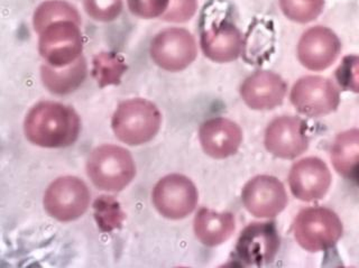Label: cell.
<instances>
[{
  "label": "cell",
  "instance_id": "cell-1",
  "mask_svg": "<svg viewBox=\"0 0 359 268\" xmlns=\"http://www.w3.org/2000/svg\"><path fill=\"white\" fill-rule=\"evenodd\" d=\"M24 130L29 142L46 148L72 145L81 130L78 114L65 105L42 101L26 116Z\"/></svg>",
  "mask_w": 359,
  "mask_h": 268
},
{
  "label": "cell",
  "instance_id": "cell-2",
  "mask_svg": "<svg viewBox=\"0 0 359 268\" xmlns=\"http://www.w3.org/2000/svg\"><path fill=\"white\" fill-rule=\"evenodd\" d=\"M162 116L151 101L130 99L123 101L112 116V130L118 140L138 146L154 138L160 130Z\"/></svg>",
  "mask_w": 359,
  "mask_h": 268
},
{
  "label": "cell",
  "instance_id": "cell-3",
  "mask_svg": "<svg viewBox=\"0 0 359 268\" xmlns=\"http://www.w3.org/2000/svg\"><path fill=\"white\" fill-rule=\"evenodd\" d=\"M87 170L95 187L110 192L123 190L136 174L130 153L116 145L95 148L88 159Z\"/></svg>",
  "mask_w": 359,
  "mask_h": 268
},
{
  "label": "cell",
  "instance_id": "cell-4",
  "mask_svg": "<svg viewBox=\"0 0 359 268\" xmlns=\"http://www.w3.org/2000/svg\"><path fill=\"white\" fill-rule=\"evenodd\" d=\"M295 239L308 252H321L336 245L342 235L339 217L327 208H308L294 221Z\"/></svg>",
  "mask_w": 359,
  "mask_h": 268
},
{
  "label": "cell",
  "instance_id": "cell-5",
  "mask_svg": "<svg viewBox=\"0 0 359 268\" xmlns=\"http://www.w3.org/2000/svg\"><path fill=\"white\" fill-rule=\"evenodd\" d=\"M39 34V54L50 67H67L81 58L83 42L78 22L60 20Z\"/></svg>",
  "mask_w": 359,
  "mask_h": 268
},
{
  "label": "cell",
  "instance_id": "cell-6",
  "mask_svg": "<svg viewBox=\"0 0 359 268\" xmlns=\"http://www.w3.org/2000/svg\"><path fill=\"white\" fill-rule=\"evenodd\" d=\"M90 203L87 185L74 176H63L48 187L44 196V207L48 215L57 220H76L80 218Z\"/></svg>",
  "mask_w": 359,
  "mask_h": 268
},
{
  "label": "cell",
  "instance_id": "cell-7",
  "mask_svg": "<svg viewBox=\"0 0 359 268\" xmlns=\"http://www.w3.org/2000/svg\"><path fill=\"white\" fill-rule=\"evenodd\" d=\"M151 59L163 70L179 72L196 60V39L183 28H168L157 34L151 44Z\"/></svg>",
  "mask_w": 359,
  "mask_h": 268
},
{
  "label": "cell",
  "instance_id": "cell-8",
  "mask_svg": "<svg viewBox=\"0 0 359 268\" xmlns=\"http://www.w3.org/2000/svg\"><path fill=\"white\" fill-rule=\"evenodd\" d=\"M291 102L309 117H321L336 112L340 104L338 88L328 79L309 76L300 79L291 91Z\"/></svg>",
  "mask_w": 359,
  "mask_h": 268
},
{
  "label": "cell",
  "instance_id": "cell-9",
  "mask_svg": "<svg viewBox=\"0 0 359 268\" xmlns=\"http://www.w3.org/2000/svg\"><path fill=\"white\" fill-rule=\"evenodd\" d=\"M153 203L165 218L179 220L196 209L198 191L187 176L171 174L160 180L153 191Z\"/></svg>",
  "mask_w": 359,
  "mask_h": 268
},
{
  "label": "cell",
  "instance_id": "cell-10",
  "mask_svg": "<svg viewBox=\"0 0 359 268\" xmlns=\"http://www.w3.org/2000/svg\"><path fill=\"white\" fill-rule=\"evenodd\" d=\"M241 199L247 211L258 218H272L282 213L287 204L282 182L269 175H258L250 180L245 185Z\"/></svg>",
  "mask_w": 359,
  "mask_h": 268
},
{
  "label": "cell",
  "instance_id": "cell-11",
  "mask_svg": "<svg viewBox=\"0 0 359 268\" xmlns=\"http://www.w3.org/2000/svg\"><path fill=\"white\" fill-rule=\"evenodd\" d=\"M290 187L301 201H317L328 192L331 173L323 159L306 157L293 165L289 175Z\"/></svg>",
  "mask_w": 359,
  "mask_h": 268
},
{
  "label": "cell",
  "instance_id": "cell-12",
  "mask_svg": "<svg viewBox=\"0 0 359 268\" xmlns=\"http://www.w3.org/2000/svg\"><path fill=\"white\" fill-rule=\"evenodd\" d=\"M278 247L280 238L274 224L254 222L241 232L236 252L247 265H264L274 260Z\"/></svg>",
  "mask_w": 359,
  "mask_h": 268
},
{
  "label": "cell",
  "instance_id": "cell-13",
  "mask_svg": "<svg viewBox=\"0 0 359 268\" xmlns=\"http://www.w3.org/2000/svg\"><path fill=\"white\" fill-rule=\"evenodd\" d=\"M339 39L323 26L310 28L301 37L297 55L303 67L311 71H323L334 65L339 55Z\"/></svg>",
  "mask_w": 359,
  "mask_h": 268
},
{
  "label": "cell",
  "instance_id": "cell-14",
  "mask_svg": "<svg viewBox=\"0 0 359 268\" xmlns=\"http://www.w3.org/2000/svg\"><path fill=\"white\" fill-rule=\"evenodd\" d=\"M267 151L280 159H291L306 151V125L297 117H280L269 123L265 134Z\"/></svg>",
  "mask_w": 359,
  "mask_h": 268
},
{
  "label": "cell",
  "instance_id": "cell-15",
  "mask_svg": "<svg viewBox=\"0 0 359 268\" xmlns=\"http://www.w3.org/2000/svg\"><path fill=\"white\" fill-rule=\"evenodd\" d=\"M241 93L245 104L252 109H274L283 102L286 83L275 73L259 71L245 80Z\"/></svg>",
  "mask_w": 359,
  "mask_h": 268
},
{
  "label": "cell",
  "instance_id": "cell-16",
  "mask_svg": "<svg viewBox=\"0 0 359 268\" xmlns=\"http://www.w3.org/2000/svg\"><path fill=\"white\" fill-rule=\"evenodd\" d=\"M203 151L213 159H226L238 151L243 140L241 127L226 118H212L200 128Z\"/></svg>",
  "mask_w": 359,
  "mask_h": 268
},
{
  "label": "cell",
  "instance_id": "cell-17",
  "mask_svg": "<svg viewBox=\"0 0 359 268\" xmlns=\"http://www.w3.org/2000/svg\"><path fill=\"white\" fill-rule=\"evenodd\" d=\"M201 48L211 61L233 62L238 59L243 51V35L233 24L219 22L202 33Z\"/></svg>",
  "mask_w": 359,
  "mask_h": 268
},
{
  "label": "cell",
  "instance_id": "cell-18",
  "mask_svg": "<svg viewBox=\"0 0 359 268\" xmlns=\"http://www.w3.org/2000/svg\"><path fill=\"white\" fill-rule=\"evenodd\" d=\"M235 228V218L229 213H216L205 208L194 219V232L205 246L222 245L233 235Z\"/></svg>",
  "mask_w": 359,
  "mask_h": 268
},
{
  "label": "cell",
  "instance_id": "cell-19",
  "mask_svg": "<svg viewBox=\"0 0 359 268\" xmlns=\"http://www.w3.org/2000/svg\"><path fill=\"white\" fill-rule=\"evenodd\" d=\"M87 62L79 58L76 62L63 67L44 65L41 67L43 84L50 93L67 95L76 91L87 78Z\"/></svg>",
  "mask_w": 359,
  "mask_h": 268
},
{
  "label": "cell",
  "instance_id": "cell-20",
  "mask_svg": "<svg viewBox=\"0 0 359 268\" xmlns=\"http://www.w3.org/2000/svg\"><path fill=\"white\" fill-rule=\"evenodd\" d=\"M331 161L338 173L353 175L359 164V129L338 135L331 149Z\"/></svg>",
  "mask_w": 359,
  "mask_h": 268
},
{
  "label": "cell",
  "instance_id": "cell-21",
  "mask_svg": "<svg viewBox=\"0 0 359 268\" xmlns=\"http://www.w3.org/2000/svg\"><path fill=\"white\" fill-rule=\"evenodd\" d=\"M60 20H72L81 24L80 15L74 6L62 0H50L41 4L34 14V28L37 33L48 27L50 24Z\"/></svg>",
  "mask_w": 359,
  "mask_h": 268
},
{
  "label": "cell",
  "instance_id": "cell-22",
  "mask_svg": "<svg viewBox=\"0 0 359 268\" xmlns=\"http://www.w3.org/2000/svg\"><path fill=\"white\" fill-rule=\"evenodd\" d=\"M93 76L99 87L104 88L121 82V76L126 72V65L121 55L116 53H99L93 58Z\"/></svg>",
  "mask_w": 359,
  "mask_h": 268
},
{
  "label": "cell",
  "instance_id": "cell-23",
  "mask_svg": "<svg viewBox=\"0 0 359 268\" xmlns=\"http://www.w3.org/2000/svg\"><path fill=\"white\" fill-rule=\"evenodd\" d=\"M95 218L99 228L102 232L121 228L125 220V213L121 210V204L112 196H102L95 202Z\"/></svg>",
  "mask_w": 359,
  "mask_h": 268
},
{
  "label": "cell",
  "instance_id": "cell-24",
  "mask_svg": "<svg viewBox=\"0 0 359 268\" xmlns=\"http://www.w3.org/2000/svg\"><path fill=\"white\" fill-rule=\"evenodd\" d=\"M280 6L289 20L309 22L323 13L325 0H280Z\"/></svg>",
  "mask_w": 359,
  "mask_h": 268
},
{
  "label": "cell",
  "instance_id": "cell-25",
  "mask_svg": "<svg viewBox=\"0 0 359 268\" xmlns=\"http://www.w3.org/2000/svg\"><path fill=\"white\" fill-rule=\"evenodd\" d=\"M336 79L342 89L359 93V56H345L336 70Z\"/></svg>",
  "mask_w": 359,
  "mask_h": 268
},
{
  "label": "cell",
  "instance_id": "cell-26",
  "mask_svg": "<svg viewBox=\"0 0 359 268\" xmlns=\"http://www.w3.org/2000/svg\"><path fill=\"white\" fill-rule=\"evenodd\" d=\"M84 9L98 22L115 20L123 11V0H84Z\"/></svg>",
  "mask_w": 359,
  "mask_h": 268
},
{
  "label": "cell",
  "instance_id": "cell-27",
  "mask_svg": "<svg viewBox=\"0 0 359 268\" xmlns=\"http://www.w3.org/2000/svg\"><path fill=\"white\" fill-rule=\"evenodd\" d=\"M127 4L135 16L151 20L165 14L170 0H127Z\"/></svg>",
  "mask_w": 359,
  "mask_h": 268
},
{
  "label": "cell",
  "instance_id": "cell-28",
  "mask_svg": "<svg viewBox=\"0 0 359 268\" xmlns=\"http://www.w3.org/2000/svg\"><path fill=\"white\" fill-rule=\"evenodd\" d=\"M196 8V0H170L168 11L162 18L166 22H184L194 16Z\"/></svg>",
  "mask_w": 359,
  "mask_h": 268
},
{
  "label": "cell",
  "instance_id": "cell-29",
  "mask_svg": "<svg viewBox=\"0 0 359 268\" xmlns=\"http://www.w3.org/2000/svg\"><path fill=\"white\" fill-rule=\"evenodd\" d=\"M353 175H355V179H356L357 183H358L359 185V164L356 170H355V172H353Z\"/></svg>",
  "mask_w": 359,
  "mask_h": 268
}]
</instances>
